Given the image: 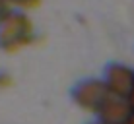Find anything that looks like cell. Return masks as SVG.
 I'll use <instances>...</instances> for the list:
<instances>
[{"mask_svg": "<svg viewBox=\"0 0 134 124\" xmlns=\"http://www.w3.org/2000/svg\"><path fill=\"white\" fill-rule=\"evenodd\" d=\"M35 39L33 21L25 12L10 8L0 17V49L4 52H16V50L31 45Z\"/></svg>", "mask_w": 134, "mask_h": 124, "instance_id": "obj_1", "label": "cell"}, {"mask_svg": "<svg viewBox=\"0 0 134 124\" xmlns=\"http://www.w3.org/2000/svg\"><path fill=\"white\" fill-rule=\"evenodd\" d=\"M111 91L107 84L103 80H95V78H87V80L78 81L72 87V101L80 109H84L87 113L97 114L101 107L105 105V101L111 97Z\"/></svg>", "mask_w": 134, "mask_h": 124, "instance_id": "obj_2", "label": "cell"}, {"mask_svg": "<svg viewBox=\"0 0 134 124\" xmlns=\"http://www.w3.org/2000/svg\"><path fill=\"white\" fill-rule=\"evenodd\" d=\"M103 81L107 84L109 91L117 97L128 99V95L134 91V70L124 64L113 62L105 68Z\"/></svg>", "mask_w": 134, "mask_h": 124, "instance_id": "obj_3", "label": "cell"}, {"mask_svg": "<svg viewBox=\"0 0 134 124\" xmlns=\"http://www.w3.org/2000/svg\"><path fill=\"white\" fill-rule=\"evenodd\" d=\"M97 120H101L103 124H124L134 120V118H132L128 101L122 97H117V95H111L101 107V111L97 113Z\"/></svg>", "mask_w": 134, "mask_h": 124, "instance_id": "obj_4", "label": "cell"}, {"mask_svg": "<svg viewBox=\"0 0 134 124\" xmlns=\"http://www.w3.org/2000/svg\"><path fill=\"white\" fill-rule=\"evenodd\" d=\"M6 4L14 10H25V8H35L41 4V0H6Z\"/></svg>", "mask_w": 134, "mask_h": 124, "instance_id": "obj_5", "label": "cell"}, {"mask_svg": "<svg viewBox=\"0 0 134 124\" xmlns=\"http://www.w3.org/2000/svg\"><path fill=\"white\" fill-rule=\"evenodd\" d=\"M12 85V78L8 74H2L0 72V89H4V87H10Z\"/></svg>", "mask_w": 134, "mask_h": 124, "instance_id": "obj_6", "label": "cell"}, {"mask_svg": "<svg viewBox=\"0 0 134 124\" xmlns=\"http://www.w3.org/2000/svg\"><path fill=\"white\" fill-rule=\"evenodd\" d=\"M8 10H10V6L6 4V0H0V17H2V16H4V14H6Z\"/></svg>", "mask_w": 134, "mask_h": 124, "instance_id": "obj_7", "label": "cell"}, {"mask_svg": "<svg viewBox=\"0 0 134 124\" xmlns=\"http://www.w3.org/2000/svg\"><path fill=\"white\" fill-rule=\"evenodd\" d=\"M128 105H130V111H132V118H134V91H132V93L130 95H128Z\"/></svg>", "mask_w": 134, "mask_h": 124, "instance_id": "obj_8", "label": "cell"}, {"mask_svg": "<svg viewBox=\"0 0 134 124\" xmlns=\"http://www.w3.org/2000/svg\"><path fill=\"white\" fill-rule=\"evenodd\" d=\"M90 124H103V122H101V120H95V122H90Z\"/></svg>", "mask_w": 134, "mask_h": 124, "instance_id": "obj_9", "label": "cell"}, {"mask_svg": "<svg viewBox=\"0 0 134 124\" xmlns=\"http://www.w3.org/2000/svg\"><path fill=\"white\" fill-rule=\"evenodd\" d=\"M124 124H134V120H130V122H124Z\"/></svg>", "mask_w": 134, "mask_h": 124, "instance_id": "obj_10", "label": "cell"}]
</instances>
